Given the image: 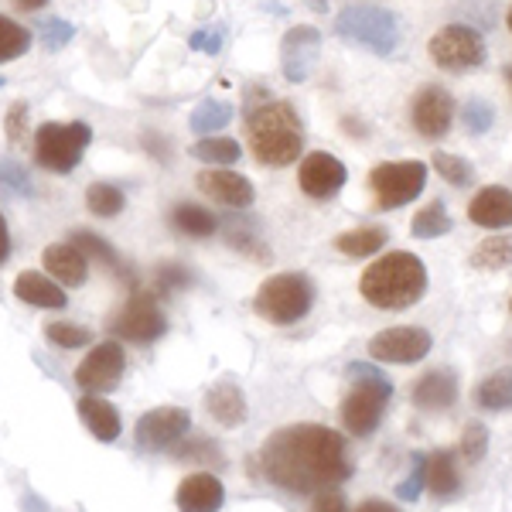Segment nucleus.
<instances>
[{"instance_id": "nucleus-24", "label": "nucleus", "mask_w": 512, "mask_h": 512, "mask_svg": "<svg viewBox=\"0 0 512 512\" xmlns=\"http://www.w3.org/2000/svg\"><path fill=\"white\" fill-rule=\"evenodd\" d=\"M79 417H82V424L93 431L96 441H103V444H113L120 437V410L113 407L110 400H103V396H96V393H89V396H82L79 400Z\"/></svg>"}, {"instance_id": "nucleus-49", "label": "nucleus", "mask_w": 512, "mask_h": 512, "mask_svg": "<svg viewBox=\"0 0 512 512\" xmlns=\"http://www.w3.org/2000/svg\"><path fill=\"white\" fill-rule=\"evenodd\" d=\"M14 4H18L21 11H38V7H45L48 0H14Z\"/></svg>"}, {"instance_id": "nucleus-17", "label": "nucleus", "mask_w": 512, "mask_h": 512, "mask_svg": "<svg viewBox=\"0 0 512 512\" xmlns=\"http://www.w3.org/2000/svg\"><path fill=\"white\" fill-rule=\"evenodd\" d=\"M198 188L209 198H216L219 205H229V209H250L253 205L250 178L236 175V171H226V168L202 171V175H198Z\"/></svg>"}, {"instance_id": "nucleus-15", "label": "nucleus", "mask_w": 512, "mask_h": 512, "mask_svg": "<svg viewBox=\"0 0 512 512\" xmlns=\"http://www.w3.org/2000/svg\"><path fill=\"white\" fill-rule=\"evenodd\" d=\"M345 164L328 151H311L308 158L301 161V171H297V185H301L304 195L311 198H332L345 188Z\"/></svg>"}, {"instance_id": "nucleus-37", "label": "nucleus", "mask_w": 512, "mask_h": 512, "mask_svg": "<svg viewBox=\"0 0 512 512\" xmlns=\"http://www.w3.org/2000/svg\"><path fill=\"white\" fill-rule=\"evenodd\" d=\"M72 243L82 246V253H93V256H99V260H103L106 267L117 270L120 277H127V267H123V260L117 256V250H113V246L106 243V239H99L96 233H89V229H79V233L72 236Z\"/></svg>"}, {"instance_id": "nucleus-23", "label": "nucleus", "mask_w": 512, "mask_h": 512, "mask_svg": "<svg viewBox=\"0 0 512 512\" xmlns=\"http://www.w3.org/2000/svg\"><path fill=\"white\" fill-rule=\"evenodd\" d=\"M205 410L219 427H243L246 424V396L236 383H216L205 393Z\"/></svg>"}, {"instance_id": "nucleus-22", "label": "nucleus", "mask_w": 512, "mask_h": 512, "mask_svg": "<svg viewBox=\"0 0 512 512\" xmlns=\"http://www.w3.org/2000/svg\"><path fill=\"white\" fill-rule=\"evenodd\" d=\"M14 297L24 304H35V308H65L69 304V297L59 287V280L48 277V274H38V270H24L14 280Z\"/></svg>"}, {"instance_id": "nucleus-7", "label": "nucleus", "mask_w": 512, "mask_h": 512, "mask_svg": "<svg viewBox=\"0 0 512 512\" xmlns=\"http://www.w3.org/2000/svg\"><path fill=\"white\" fill-rule=\"evenodd\" d=\"M93 140V130L89 123L72 120V123H41L35 134V161L45 171H55V175H69L79 164L82 151Z\"/></svg>"}, {"instance_id": "nucleus-1", "label": "nucleus", "mask_w": 512, "mask_h": 512, "mask_svg": "<svg viewBox=\"0 0 512 512\" xmlns=\"http://www.w3.org/2000/svg\"><path fill=\"white\" fill-rule=\"evenodd\" d=\"M260 472L277 489L311 495L352 478V465L345 437L338 431L321 424H291L263 441Z\"/></svg>"}, {"instance_id": "nucleus-27", "label": "nucleus", "mask_w": 512, "mask_h": 512, "mask_svg": "<svg viewBox=\"0 0 512 512\" xmlns=\"http://www.w3.org/2000/svg\"><path fill=\"white\" fill-rule=\"evenodd\" d=\"M475 403L482 410H509L512 407V369H499V373L485 376L475 386Z\"/></svg>"}, {"instance_id": "nucleus-44", "label": "nucleus", "mask_w": 512, "mask_h": 512, "mask_svg": "<svg viewBox=\"0 0 512 512\" xmlns=\"http://www.w3.org/2000/svg\"><path fill=\"white\" fill-rule=\"evenodd\" d=\"M311 512H349V499H345V492H338V485H332V489H321L315 495Z\"/></svg>"}, {"instance_id": "nucleus-13", "label": "nucleus", "mask_w": 512, "mask_h": 512, "mask_svg": "<svg viewBox=\"0 0 512 512\" xmlns=\"http://www.w3.org/2000/svg\"><path fill=\"white\" fill-rule=\"evenodd\" d=\"M123 369H127V355H123L120 342H99L76 369V383L86 393H106L117 390Z\"/></svg>"}, {"instance_id": "nucleus-11", "label": "nucleus", "mask_w": 512, "mask_h": 512, "mask_svg": "<svg viewBox=\"0 0 512 512\" xmlns=\"http://www.w3.org/2000/svg\"><path fill=\"white\" fill-rule=\"evenodd\" d=\"M110 328L120 338H127V342L151 345V342H158V338L164 335L168 321H164V311L158 308V297H154V294H134L117 311V318H113Z\"/></svg>"}, {"instance_id": "nucleus-19", "label": "nucleus", "mask_w": 512, "mask_h": 512, "mask_svg": "<svg viewBox=\"0 0 512 512\" xmlns=\"http://www.w3.org/2000/svg\"><path fill=\"white\" fill-rule=\"evenodd\" d=\"M468 219L482 229H509L512 226V192L502 185L482 188L472 205H468Z\"/></svg>"}, {"instance_id": "nucleus-32", "label": "nucleus", "mask_w": 512, "mask_h": 512, "mask_svg": "<svg viewBox=\"0 0 512 512\" xmlns=\"http://www.w3.org/2000/svg\"><path fill=\"white\" fill-rule=\"evenodd\" d=\"M451 216H448V209H444V202H431L427 209H420L417 212V219H414V236L417 239H437V236H444V233H451Z\"/></svg>"}, {"instance_id": "nucleus-20", "label": "nucleus", "mask_w": 512, "mask_h": 512, "mask_svg": "<svg viewBox=\"0 0 512 512\" xmlns=\"http://www.w3.org/2000/svg\"><path fill=\"white\" fill-rule=\"evenodd\" d=\"M41 263H45V274H55L62 287H82L86 284V253L79 250L76 243H52L41 253Z\"/></svg>"}, {"instance_id": "nucleus-43", "label": "nucleus", "mask_w": 512, "mask_h": 512, "mask_svg": "<svg viewBox=\"0 0 512 512\" xmlns=\"http://www.w3.org/2000/svg\"><path fill=\"white\" fill-rule=\"evenodd\" d=\"M28 103H14L11 110H7V120H4V130H7V140L11 144H24V137H28Z\"/></svg>"}, {"instance_id": "nucleus-41", "label": "nucleus", "mask_w": 512, "mask_h": 512, "mask_svg": "<svg viewBox=\"0 0 512 512\" xmlns=\"http://www.w3.org/2000/svg\"><path fill=\"white\" fill-rule=\"evenodd\" d=\"M0 188H7V192L14 195H31V175L28 168L18 161H7L0 158Z\"/></svg>"}, {"instance_id": "nucleus-35", "label": "nucleus", "mask_w": 512, "mask_h": 512, "mask_svg": "<svg viewBox=\"0 0 512 512\" xmlns=\"http://www.w3.org/2000/svg\"><path fill=\"white\" fill-rule=\"evenodd\" d=\"M431 164L437 168V175H441L448 185H472L475 181V168L472 161L458 158V154H448V151H434Z\"/></svg>"}, {"instance_id": "nucleus-5", "label": "nucleus", "mask_w": 512, "mask_h": 512, "mask_svg": "<svg viewBox=\"0 0 512 512\" xmlns=\"http://www.w3.org/2000/svg\"><path fill=\"white\" fill-rule=\"evenodd\" d=\"M311 304H315V284L297 270L267 277L253 297L256 315L270 325H294V321L308 318Z\"/></svg>"}, {"instance_id": "nucleus-10", "label": "nucleus", "mask_w": 512, "mask_h": 512, "mask_svg": "<svg viewBox=\"0 0 512 512\" xmlns=\"http://www.w3.org/2000/svg\"><path fill=\"white\" fill-rule=\"evenodd\" d=\"M431 345H434V338L427 328L393 325L369 338V355H373L376 362H390V366H414V362L431 355Z\"/></svg>"}, {"instance_id": "nucleus-39", "label": "nucleus", "mask_w": 512, "mask_h": 512, "mask_svg": "<svg viewBox=\"0 0 512 512\" xmlns=\"http://www.w3.org/2000/svg\"><path fill=\"white\" fill-rule=\"evenodd\" d=\"M72 38H76V28H72L69 21L48 18L45 24H41V48H45V52H62Z\"/></svg>"}, {"instance_id": "nucleus-52", "label": "nucleus", "mask_w": 512, "mask_h": 512, "mask_svg": "<svg viewBox=\"0 0 512 512\" xmlns=\"http://www.w3.org/2000/svg\"><path fill=\"white\" fill-rule=\"evenodd\" d=\"M509 86H512V65H509Z\"/></svg>"}, {"instance_id": "nucleus-30", "label": "nucleus", "mask_w": 512, "mask_h": 512, "mask_svg": "<svg viewBox=\"0 0 512 512\" xmlns=\"http://www.w3.org/2000/svg\"><path fill=\"white\" fill-rule=\"evenodd\" d=\"M86 205L93 216H103V219H113L123 212V205H127V198L117 185H106V181H96V185H89L86 192Z\"/></svg>"}, {"instance_id": "nucleus-4", "label": "nucleus", "mask_w": 512, "mask_h": 512, "mask_svg": "<svg viewBox=\"0 0 512 512\" xmlns=\"http://www.w3.org/2000/svg\"><path fill=\"white\" fill-rule=\"evenodd\" d=\"M345 376L352 379V393L342 400V424L352 437H369L383 424L393 383L373 362H352V366H345Z\"/></svg>"}, {"instance_id": "nucleus-45", "label": "nucleus", "mask_w": 512, "mask_h": 512, "mask_svg": "<svg viewBox=\"0 0 512 512\" xmlns=\"http://www.w3.org/2000/svg\"><path fill=\"white\" fill-rule=\"evenodd\" d=\"M192 48L195 52H209V55H216L219 48H222V31L219 28H212V31H195L192 38Z\"/></svg>"}, {"instance_id": "nucleus-40", "label": "nucleus", "mask_w": 512, "mask_h": 512, "mask_svg": "<svg viewBox=\"0 0 512 512\" xmlns=\"http://www.w3.org/2000/svg\"><path fill=\"white\" fill-rule=\"evenodd\" d=\"M427 485V454H414V465H410V475L400 482V489H396V495H400L403 502H417L420 492H424Z\"/></svg>"}, {"instance_id": "nucleus-34", "label": "nucleus", "mask_w": 512, "mask_h": 512, "mask_svg": "<svg viewBox=\"0 0 512 512\" xmlns=\"http://www.w3.org/2000/svg\"><path fill=\"white\" fill-rule=\"evenodd\" d=\"M28 45H31L28 28H21L18 21H11V18L0 14V62L21 59V55L28 52Z\"/></svg>"}, {"instance_id": "nucleus-47", "label": "nucleus", "mask_w": 512, "mask_h": 512, "mask_svg": "<svg viewBox=\"0 0 512 512\" xmlns=\"http://www.w3.org/2000/svg\"><path fill=\"white\" fill-rule=\"evenodd\" d=\"M355 512H400L393 502H383V499H366L362 506H355Z\"/></svg>"}, {"instance_id": "nucleus-42", "label": "nucleus", "mask_w": 512, "mask_h": 512, "mask_svg": "<svg viewBox=\"0 0 512 512\" xmlns=\"http://www.w3.org/2000/svg\"><path fill=\"white\" fill-rule=\"evenodd\" d=\"M492 123H495L492 106L485 103V99H468L465 103V130L468 134H485V130H492Z\"/></svg>"}, {"instance_id": "nucleus-53", "label": "nucleus", "mask_w": 512, "mask_h": 512, "mask_svg": "<svg viewBox=\"0 0 512 512\" xmlns=\"http://www.w3.org/2000/svg\"><path fill=\"white\" fill-rule=\"evenodd\" d=\"M0 89H4V79H0Z\"/></svg>"}, {"instance_id": "nucleus-6", "label": "nucleus", "mask_w": 512, "mask_h": 512, "mask_svg": "<svg viewBox=\"0 0 512 512\" xmlns=\"http://www.w3.org/2000/svg\"><path fill=\"white\" fill-rule=\"evenodd\" d=\"M335 35L376 55H393L400 48V21L386 7L352 4L335 18Z\"/></svg>"}, {"instance_id": "nucleus-8", "label": "nucleus", "mask_w": 512, "mask_h": 512, "mask_svg": "<svg viewBox=\"0 0 512 512\" xmlns=\"http://www.w3.org/2000/svg\"><path fill=\"white\" fill-rule=\"evenodd\" d=\"M427 185L424 161H383L369 171V188L376 195L379 209H400L410 205Z\"/></svg>"}, {"instance_id": "nucleus-28", "label": "nucleus", "mask_w": 512, "mask_h": 512, "mask_svg": "<svg viewBox=\"0 0 512 512\" xmlns=\"http://www.w3.org/2000/svg\"><path fill=\"white\" fill-rule=\"evenodd\" d=\"M171 222H175V229H181L185 236H195V239L216 236V229H219V219L212 216V212H205L202 205H192V202L175 205Z\"/></svg>"}, {"instance_id": "nucleus-31", "label": "nucleus", "mask_w": 512, "mask_h": 512, "mask_svg": "<svg viewBox=\"0 0 512 512\" xmlns=\"http://www.w3.org/2000/svg\"><path fill=\"white\" fill-rule=\"evenodd\" d=\"M229 120H233V106L219 103V99H205L198 110H192V130H195V134H219Z\"/></svg>"}, {"instance_id": "nucleus-18", "label": "nucleus", "mask_w": 512, "mask_h": 512, "mask_svg": "<svg viewBox=\"0 0 512 512\" xmlns=\"http://www.w3.org/2000/svg\"><path fill=\"white\" fill-rule=\"evenodd\" d=\"M175 502L181 512H219L226 502V489L216 475L209 472H195L178 485Z\"/></svg>"}, {"instance_id": "nucleus-9", "label": "nucleus", "mask_w": 512, "mask_h": 512, "mask_svg": "<svg viewBox=\"0 0 512 512\" xmlns=\"http://www.w3.org/2000/svg\"><path fill=\"white\" fill-rule=\"evenodd\" d=\"M427 55L444 72H472L485 62V38L468 24H448L431 38Z\"/></svg>"}, {"instance_id": "nucleus-51", "label": "nucleus", "mask_w": 512, "mask_h": 512, "mask_svg": "<svg viewBox=\"0 0 512 512\" xmlns=\"http://www.w3.org/2000/svg\"><path fill=\"white\" fill-rule=\"evenodd\" d=\"M506 24H509V31H512V7H509V18H506Z\"/></svg>"}, {"instance_id": "nucleus-33", "label": "nucleus", "mask_w": 512, "mask_h": 512, "mask_svg": "<svg viewBox=\"0 0 512 512\" xmlns=\"http://www.w3.org/2000/svg\"><path fill=\"white\" fill-rule=\"evenodd\" d=\"M192 154L205 164H236L239 154H243V147L229 137H205L192 147Z\"/></svg>"}, {"instance_id": "nucleus-3", "label": "nucleus", "mask_w": 512, "mask_h": 512, "mask_svg": "<svg viewBox=\"0 0 512 512\" xmlns=\"http://www.w3.org/2000/svg\"><path fill=\"white\" fill-rule=\"evenodd\" d=\"M250 147L256 161L267 164V168H287V164L301 158L304 127L294 106L280 103V99L260 106L250 117Z\"/></svg>"}, {"instance_id": "nucleus-48", "label": "nucleus", "mask_w": 512, "mask_h": 512, "mask_svg": "<svg viewBox=\"0 0 512 512\" xmlns=\"http://www.w3.org/2000/svg\"><path fill=\"white\" fill-rule=\"evenodd\" d=\"M7 256H11V233H7V222L0 216V267L7 263Z\"/></svg>"}, {"instance_id": "nucleus-29", "label": "nucleus", "mask_w": 512, "mask_h": 512, "mask_svg": "<svg viewBox=\"0 0 512 512\" xmlns=\"http://www.w3.org/2000/svg\"><path fill=\"white\" fill-rule=\"evenodd\" d=\"M512 263V239L509 236H489L485 243L475 246L472 267L475 270H502Z\"/></svg>"}, {"instance_id": "nucleus-54", "label": "nucleus", "mask_w": 512, "mask_h": 512, "mask_svg": "<svg viewBox=\"0 0 512 512\" xmlns=\"http://www.w3.org/2000/svg\"><path fill=\"white\" fill-rule=\"evenodd\" d=\"M509 308H512V304H509Z\"/></svg>"}, {"instance_id": "nucleus-38", "label": "nucleus", "mask_w": 512, "mask_h": 512, "mask_svg": "<svg viewBox=\"0 0 512 512\" xmlns=\"http://www.w3.org/2000/svg\"><path fill=\"white\" fill-rule=\"evenodd\" d=\"M461 458H465V465H478V461L485 458V451H489V431H485V424H472L461 431Z\"/></svg>"}, {"instance_id": "nucleus-36", "label": "nucleus", "mask_w": 512, "mask_h": 512, "mask_svg": "<svg viewBox=\"0 0 512 512\" xmlns=\"http://www.w3.org/2000/svg\"><path fill=\"white\" fill-rule=\"evenodd\" d=\"M45 338L59 349H82V345L93 342V332L82 325H72V321H52L45 325Z\"/></svg>"}, {"instance_id": "nucleus-26", "label": "nucleus", "mask_w": 512, "mask_h": 512, "mask_svg": "<svg viewBox=\"0 0 512 512\" xmlns=\"http://www.w3.org/2000/svg\"><path fill=\"white\" fill-rule=\"evenodd\" d=\"M386 233L383 226H359V229H349V233L335 236V250L342 256H355V260H362V256H373L386 246Z\"/></svg>"}, {"instance_id": "nucleus-12", "label": "nucleus", "mask_w": 512, "mask_h": 512, "mask_svg": "<svg viewBox=\"0 0 512 512\" xmlns=\"http://www.w3.org/2000/svg\"><path fill=\"white\" fill-rule=\"evenodd\" d=\"M192 431V417H188V410L181 407H158V410H147L144 417L137 420L134 427V441L140 451H168L175 448V444Z\"/></svg>"}, {"instance_id": "nucleus-21", "label": "nucleus", "mask_w": 512, "mask_h": 512, "mask_svg": "<svg viewBox=\"0 0 512 512\" xmlns=\"http://www.w3.org/2000/svg\"><path fill=\"white\" fill-rule=\"evenodd\" d=\"M458 400V376L454 369H431L417 379L414 403L420 410H448Z\"/></svg>"}, {"instance_id": "nucleus-25", "label": "nucleus", "mask_w": 512, "mask_h": 512, "mask_svg": "<svg viewBox=\"0 0 512 512\" xmlns=\"http://www.w3.org/2000/svg\"><path fill=\"white\" fill-rule=\"evenodd\" d=\"M427 489L434 492V499H454L461 492L458 454L448 448L427 454Z\"/></svg>"}, {"instance_id": "nucleus-46", "label": "nucleus", "mask_w": 512, "mask_h": 512, "mask_svg": "<svg viewBox=\"0 0 512 512\" xmlns=\"http://www.w3.org/2000/svg\"><path fill=\"white\" fill-rule=\"evenodd\" d=\"M188 280H192V274H188V270H181V267H164V270H161V277H158V287H161V291H178V287H185Z\"/></svg>"}, {"instance_id": "nucleus-16", "label": "nucleus", "mask_w": 512, "mask_h": 512, "mask_svg": "<svg viewBox=\"0 0 512 512\" xmlns=\"http://www.w3.org/2000/svg\"><path fill=\"white\" fill-rule=\"evenodd\" d=\"M410 117H414V127L420 137H444L454 123V99L448 89L441 86H427L420 89L414 106H410Z\"/></svg>"}, {"instance_id": "nucleus-14", "label": "nucleus", "mask_w": 512, "mask_h": 512, "mask_svg": "<svg viewBox=\"0 0 512 512\" xmlns=\"http://www.w3.org/2000/svg\"><path fill=\"white\" fill-rule=\"evenodd\" d=\"M321 55V35L311 24H297L280 41V69H284L287 82H304L311 76Z\"/></svg>"}, {"instance_id": "nucleus-50", "label": "nucleus", "mask_w": 512, "mask_h": 512, "mask_svg": "<svg viewBox=\"0 0 512 512\" xmlns=\"http://www.w3.org/2000/svg\"><path fill=\"white\" fill-rule=\"evenodd\" d=\"M308 4L315 7L318 14H325V11H328V0H308Z\"/></svg>"}, {"instance_id": "nucleus-2", "label": "nucleus", "mask_w": 512, "mask_h": 512, "mask_svg": "<svg viewBox=\"0 0 512 512\" xmlns=\"http://www.w3.org/2000/svg\"><path fill=\"white\" fill-rule=\"evenodd\" d=\"M359 291L379 311H403L427 294V267L414 253H386L362 274Z\"/></svg>"}]
</instances>
